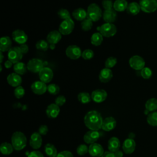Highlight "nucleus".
<instances>
[{
  "mask_svg": "<svg viewBox=\"0 0 157 157\" xmlns=\"http://www.w3.org/2000/svg\"><path fill=\"white\" fill-rule=\"evenodd\" d=\"M13 67L15 72L19 75L25 74L28 70L27 65H26L24 63L21 61L14 64Z\"/></svg>",
  "mask_w": 157,
  "mask_h": 157,
  "instance_id": "31",
  "label": "nucleus"
},
{
  "mask_svg": "<svg viewBox=\"0 0 157 157\" xmlns=\"http://www.w3.org/2000/svg\"><path fill=\"white\" fill-rule=\"evenodd\" d=\"M56 157H74V155L70 151L64 150L59 152Z\"/></svg>",
  "mask_w": 157,
  "mask_h": 157,
  "instance_id": "49",
  "label": "nucleus"
},
{
  "mask_svg": "<svg viewBox=\"0 0 157 157\" xmlns=\"http://www.w3.org/2000/svg\"><path fill=\"white\" fill-rule=\"evenodd\" d=\"M94 56V52L91 49H86L82 52V57L86 60L90 59Z\"/></svg>",
  "mask_w": 157,
  "mask_h": 157,
  "instance_id": "45",
  "label": "nucleus"
},
{
  "mask_svg": "<svg viewBox=\"0 0 157 157\" xmlns=\"http://www.w3.org/2000/svg\"><path fill=\"white\" fill-rule=\"evenodd\" d=\"M12 46V41L9 36H2L0 39V51L2 52H8Z\"/></svg>",
  "mask_w": 157,
  "mask_h": 157,
  "instance_id": "26",
  "label": "nucleus"
},
{
  "mask_svg": "<svg viewBox=\"0 0 157 157\" xmlns=\"http://www.w3.org/2000/svg\"><path fill=\"white\" fill-rule=\"evenodd\" d=\"M19 47H20L21 52L23 53V54L27 53L28 50H29V47H28V45H26V44H23L20 45Z\"/></svg>",
  "mask_w": 157,
  "mask_h": 157,
  "instance_id": "51",
  "label": "nucleus"
},
{
  "mask_svg": "<svg viewBox=\"0 0 157 157\" xmlns=\"http://www.w3.org/2000/svg\"><path fill=\"white\" fill-rule=\"evenodd\" d=\"M147 123L153 126H157V112H152L150 113L147 118Z\"/></svg>",
  "mask_w": 157,
  "mask_h": 157,
  "instance_id": "36",
  "label": "nucleus"
},
{
  "mask_svg": "<svg viewBox=\"0 0 157 157\" xmlns=\"http://www.w3.org/2000/svg\"><path fill=\"white\" fill-rule=\"evenodd\" d=\"M102 6L105 10H110L113 9V2L112 0H103Z\"/></svg>",
  "mask_w": 157,
  "mask_h": 157,
  "instance_id": "46",
  "label": "nucleus"
},
{
  "mask_svg": "<svg viewBox=\"0 0 157 157\" xmlns=\"http://www.w3.org/2000/svg\"><path fill=\"white\" fill-rule=\"evenodd\" d=\"M83 121L85 125L89 129L98 131L102 128L103 119L99 112L96 110H90L85 115Z\"/></svg>",
  "mask_w": 157,
  "mask_h": 157,
  "instance_id": "1",
  "label": "nucleus"
},
{
  "mask_svg": "<svg viewBox=\"0 0 157 157\" xmlns=\"http://www.w3.org/2000/svg\"><path fill=\"white\" fill-rule=\"evenodd\" d=\"M129 64L131 68L136 71L142 70L145 67V62L139 55H133L129 59Z\"/></svg>",
  "mask_w": 157,
  "mask_h": 157,
  "instance_id": "8",
  "label": "nucleus"
},
{
  "mask_svg": "<svg viewBox=\"0 0 157 157\" xmlns=\"http://www.w3.org/2000/svg\"><path fill=\"white\" fill-rule=\"evenodd\" d=\"M103 42V36L100 33H95L91 37V43L94 46L100 45Z\"/></svg>",
  "mask_w": 157,
  "mask_h": 157,
  "instance_id": "34",
  "label": "nucleus"
},
{
  "mask_svg": "<svg viewBox=\"0 0 157 157\" xmlns=\"http://www.w3.org/2000/svg\"><path fill=\"white\" fill-rule=\"evenodd\" d=\"M100 133L98 131L90 130L87 131L83 136V140L87 144H92L95 143L99 138Z\"/></svg>",
  "mask_w": 157,
  "mask_h": 157,
  "instance_id": "16",
  "label": "nucleus"
},
{
  "mask_svg": "<svg viewBox=\"0 0 157 157\" xmlns=\"http://www.w3.org/2000/svg\"><path fill=\"white\" fill-rule=\"evenodd\" d=\"M117 63V59L113 56H110L105 61V67L107 68H112L115 66Z\"/></svg>",
  "mask_w": 157,
  "mask_h": 157,
  "instance_id": "42",
  "label": "nucleus"
},
{
  "mask_svg": "<svg viewBox=\"0 0 157 157\" xmlns=\"http://www.w3.org/2000/svg\"><path fill=\"white\" fill-rule=\"evenodd\" d=\"M134 137V134L132 132H131V133L129 134V138L133 139Z\"/></svg>",
  "mask_w": 157,
  "mask_h": 157,
  "instance_id": "56",
  "label": "nucleus"
},
{
  "mask_svg": "<svg viewBox=\"0 0 157 157\" xmlns=\"http://www.w3.org/2000/svg\"><path fill=\"white\" fill-rule=\"evenodd\" d=\"M44 151L49 157H56L58 153L55 146L50 143H48L45 145Z\"/></svg>",
  "mask_w": 157,
  "mask_h": 157,
  "instance_id": "30",
  "label": "nucleus"
},
{
  "mask_svg": "<svg viewBox=\"0 0 157 157\" xmlns=\"http://www.w3.org/2000/svg\"><path fill=\"white\" fill-rule=\"evenodd\" d=\"M73 17L78 21H83L87 18V12L83 8L79 7L72 12Z\"/></svg>",
  "mask_w": 157,
  "mask_h": 157,
  "instance_id": "27",
  "label": "nucleus"
},
{
  "mask_svg": "<svg viewBox=\"0 0 157 157\" xmlns=\"http://www.w3.org/2000/svg\"><path fill=\"white\" fill-rule=\"evenodd\" d=\"M23 53L19 47H12L7 52L8 59L12 61L13 64L18 63L23 58Z\"/></svg>",
  "mask_w": 157,
  "mask_h": 157,
  "instance_id": "6",
  "label": "nucleus"
},
{
  "mask_svg": "<svg viewBox=\"0 0 157 157\" xmlns=\"http://www.w3.org/2000/svg\"><path fill=\"white\" fill-rule=\"evenodd\" d=\"M145 107L149 112L156 111L157 110V99L153 98L148 99L145 102Z\"/></svg>",
  "mask_w": 157,
  "mask_h": 157,
  "instance_id": "33",
  "label": "nucleus"
},
{
  "mask_svg": "<svg viewBox=\"0 0 157 157\" xmlns=\"http://www.w3.org/2000/svg\"><path fill=\"white\" fill-rule=\"evenodd\" d=\"M87 18L92 21H98L102 17V12L99 6L96 3L90 4L87 8Z\"/></svg>",
  "mask_w": 157,
  "mask_h": 157,
  "instance_id": "3",
  "label": "nucleus"
},
{
  "mask_svg": "<svg viewBox=\"0 0 157 157\" xmlns=\"http://www.w3.org/2000/svg\"><path fill=\"white\" fill-rule=\"evenodd\" d=\"M128 6L126 0H116L113 2V9L116 12H123L126 10Z\"/></svg>",
  "mask_w": 157,
  "mask_h": 157,
  "instance_id": "29",
  "label": "nucleus"
},
{
  "mask_svg": "<svg viewBox=\"0 0 157 157\" xmlns=\"http://www.w3.org/2000/svg\"><path fill=\"white\" fill-rule=\"evenodd\" d=\"M91 99L94 102L96 103H101L106 99L107 97V93L104 90L97 89L91 93Z\"/></svg>",
  "mask_w": 157,
  "mask_h": 157,
  "instance_id": "15",
  "label": "nucleus"
},
{
  "mask_svg": "<svg viewBox=\"0 0 157 157\" xmlns=\"http://www.w3.org/2000/svg\"><path fill=\"white\" fill-rule=\"evenodd\" d=\"M60 112L59 107L55 103H52L49 104L46 109V115L47 116L52 119L56 118Z\"/></svg>",
  "mask_w": 157,
  "mask_h": 157,
  "instance_id": "21",
  "label": "nucleus"
},
{
  "mask_svg": "<svg viewBox=\"0 0 157 157\" xmlns=\"http://www.w3.org/2000/svg\"><path fill=\"white\" fill-rule=\"evenodd\" d=\"M28 157H44V155L40 151L37 150H34L30 152L28 154Z\"/></svg>",
  "mask_w": 157,
  "mask_h": 157,
  "instance_id": "50",
  "label": "nucleus"
},
{
  "mask_svg": "<svg viewBox=\"0 0 157 157\" xmlns=\"http://www.w3.org/2000/svg\"><path fill=\"white\" fill-rule=\"evenodd\" d=\"M48 126L45 124H42V125L40 126L38 129V132L41 136L46 135L48 133Z\"/></svg>",
  "mask_w": 157,
  "mask_h": 157,
  "instance_id": "48",
  "label": "nucleus"
},
{
  "mask_svg": "<svg viewBox=\"0 0 157 157\" xmlns=\"http://www.w3.org/2000/svg\"><path fill=\"white\" fill-rule=\"evenodd\" d=\"M13 94L15 98L17 99H20L24 96L25 94V90L22 86H18L15 88Z\"/></svg>",
  "mask_w": 157,
  "mask_h": 157,
  "instance_id": "40",
  "label": "nucleus"
},
{
  "mask_svg": "<svg viewBox=\"0 0 157 157\" xmlns=\"http://www.w3.org/2000/svg\"><path fill=\"white\" fill-rule=\"evenodd\" d=\"M76 151L78 155H85L88 152V147L85 144H80L77 147Z\"/></svg>",
  "mask_w": 157,
  "mask_h": 157,
  "instance_id": "44",
  "label": "nucleus"
},
{
  "mask_svg": "<svg viewBox=\"0 0 157 157\" xmlns=\"http://www.w3.org/2000/svg\"><path fill=\"white\" fill-rule=\"evenodd\" d=\"M140 75L145 79H148L152 75V71L149 67H145L140 70Z\"/></svg>",
  "mask_w": 157,
  "mask_h": 157,
  "instance_id": "43",
  "label": "nucleus"
},
{
  "mask_svg": "<svg viewBox=\"0 0 157 157\" xmlns=\"http://www.w3.org/2000/svg\"><path fill=\"white\" fill-rule=\"evenodd\" d=\"M116 125L115 119L112 117H108L103 120L101 129L105 131H110L116 127Z\"/></svg>",
  "mask_w": 157,
  "mask_h": 157,
  "instance_id": "19",
  "label": "nucleus"
},
{
  "mask_svg": "<svg viewBox=\"0 0 157 157\" xmlns=\"http://www.w3.org/2000/svg\"><path fill=\"white\" fill-rule=\"evenodd\" d=\"M97 29L99 32L105 37H110L115 35L117 31L116 26L111 23H105L101 26H98Z\"/></svg>",
  "mask_w": 157,
  "mask_h": 157,
  "instance_id": "4",
  "label": "nucleus"
},
{
  "mask_svg": "<svg viewBox=\"0 0 157 157\" xmlns=\"http://www.w3.org/2000/svg\"><path fill=\"white\" fill-rule=\"evenodd\" d=\"M88 153L92 157H101L104 151L102 145L95 142L89 146Z\"/></svg>",
  "mask_w": 157,
  "mask_h": 157,
  "instance_id": "17",
  "label": "nucleus"
},
{
  "mask_svg": "<svg viewBox=\"0 0 157 157\" xmlns=\"http://www.w3.org/2000/svg\"><path fill=\"white\" fill-rule=\"evenodd\" d=\"M93 22L91 20L86 18L81 22L82 29L85 31H88L90 30L93 26Z\"/></svg>",
  "mask_w": 157,
  "mask_h": 157,
  "instance_id": "38",
  "label": "nucleus"
},
{
  "mask_svg": "<svg viewBox=\"0 0 157 157\" xmlns=\"http://www.w3.org/2000/svg\"><path fill=\"white\" fill-rule=\"evenodd\" d=\"M4 66H5V67L6 68H7V69H9V68H10L12 66H13V64H14L12 61H10V60H9V59H7V60H6L5 62H4Z\"/></svg>",
  "mask_w": 157,
  "mask_h": 157,
  "instance_id": "53",
  "label": "nucleus"
},
{
  "mask_svg": "<svg viewBox=\"0 0 157 157\" xmlns=\"http://www.w3.org/2000/svg\"><path fill=\"white\" fill-rule=\"evenodd\" d=\"M36 48L40 51H47L50 48V44L47 40H40L36 44Z\"/></svg>",
  "mask_w": 157,
  "mask_h": 157,
  "instance_id": "37",
  "label": "nucleus"
},
{
  "mask_svg": "<svg viewBox=\"0 0 157 157\" xmlns=\"http://www.w3.org/2000/svg\"><path fill=\"white\" fill-rule=\"evenodd\" d=\"M42 144V139L41 135L38 132H33L29 139V145L34 150L39 148Z\"/></svg>",
  "mask_w": 157,
  "mask_h": 157,
  "instance_id": "18",
  "label": "nucleus"
},
{
  "mask_svg": "<svg viewBox=\"0 0 157 157\" xmlns=\"http://www.w3.org/2000/svg\"><path fill=\"white\" fill-rule=\"evenodd\" d=\"M26 65L28 70L33 73H39L44 67L43 61L39 58L31 59Z\"/></svg>",
  "mask_w": 157,
  "mask_h": 157,
  "instance_id": "9",
  "label": "nucleus"
},
{
  "mask_svg": "<svg viewBox=\"0 0 157 157\" xmlns=\"http://www.w3.org/2000/svg\"><path fill=\"white\" fill-rule=\"evenodd\" d=\"M12 37L15 42L20 45L25 44L28 40L27 34L24 31L21 29H16L13 31L12 34Z\"/></svg>",
  "mask_w": 157,
  "mask_h": 157,
  "instance_id": "14",
  "label": "nucleus"
},
{
  "mask_svg": "<svg viewBox=\"0 0 157 157\" xmlns=\"http://www.w3.org/2000/svg\"><path fill=\"white\" fill-rule=\"evenodd\" d=\"M136 145V142L133 139L128 138L123 142L122 148L126 154H131L134 151Z\"/></svg>",
  "mask_w": 157,
  "mask_h": 157,
  "instance_id": "20",
  "label": "nucleus"
},
{
  "mask_svg": "<svg viewBox=\"0 0 157 157\" xmlns=\"http://www.w3.org/2000/svg\"><path fill=\"white\" fill-rule=\"evenodd\" d=\"M31 89L32 91L37 95H42L47 91V85L42 81H36L31 84Z\"/></svg>",
  "mask_w": 157,
  "mask_h": 157,
  "instance_id": "13",
  "label": "nucleus"
},
{
  "mask_svg": "<svg viewBox=\"0 0 157 157\" xmlns=\"http://www.w3.org/2000/svg\"><path fill=\"white\" fill-rule=\"evenodd\" d=\"M139 6L141 10L150 13L157 10V0H140Z\"/></svg>",
  "mask_w": 157,
  "mask_h": 157,
  "instance_id": "5",
  "label": "nucleus"
},
{
  "mask_svg": "<svg viewBox=\"0 0 157 157\" xmlns=\"http://www.w3.org/2000/svg\"><path fill=\"white\" fill-rule=\"evenodd\" d=\"M82 52L80 48L75 45H71L66 49V56L71 59H77L82 56Z\"/></svg>",
  "mask_w": 157,
  "mask_h": 157,
  "instance_id": "10",
  "label": "nucleus"
},
{
  "mask_svg": "<svg viewBox=\"0 0 157 157\" xmlns=\"http://www.w3.org/2000/svg\"><path fill=\"white\" fill-rule=\"evenodd\" d=\"M61 34L59 31L53 30L50 31L47 36V41L50 44V48L54 49L55 45L61 39Z\"/></svg>",
  "mask_w": 157,
  "mask_h": 157,
  "instance_id": "11",
  "label": "nucleus"
},
{
  "mask_svg": "<svg viewBox=\"0 0 157 157\" xmlns=\"http://www.w3.org/2000/svg\"><path fill=\"white\" fill-rule=\"evenodd\" d=\"M39 77L40 81L47 83H49L53 77V72L48 67H44L39 72Z\"/></svg>",
  "mask_w": 157,
  "mask_h": 157,
  "instance_id": "12",
  "label": "nucleus"
},
{
  "mask_svg": "<svg viewBox=\"0 0 157 157\" xmlns=\"http://www.w3.org/2000/svg\"><path fill=\"white\" fill-rule=\"evenodd\" d=\"M101 157H116V156H115V153L110 151H107L104 153V154Z\"/></svg>",
  "mask_w": 157,
  "mask_h": 157,
  "instance_id": "52",
  "label": "nucleus"
},
{
  "mask_svg": "<svg viewBox=\"0 0 157 157\" xmlns=\"http://www.w3.org/2000/svg\"><path fill=\"white\" fill-rule=\"evenodd\" d=\"M66 101V99L65 98V96H63V95H59L58 96L57 98H56L55 100V103L58 105L59 107L63 105L65 102Z\"/></svg>",
  "mask_w": 157,
  "mask_h": 157,
  "instance_id": "47",
  "label": "nucleus"
},
{
  "mask_svg": "<svg viewBox=\"0 0 157 157\" xmlns=\"http://www.w3.org/2000/svg\"><path fill=\"white\" fill-rule=\"evenodd\" d=\"M140 10L141 9L139 3L136 2H131L128 4V7L126 9V12L130 15H136L140 12Z\"/></svg>",
  "mask_w": 157,
  "mask_h": 157,
  "instance_id": "28",
  "label": "nucleus"
},
{
  "mask_svg": "<svg viewBox=\"0 0 157 157\" xmlns=\"http://www.w3.org/2000/svg\"><path fill=\"white\" fill-rule=\"evenodd\" d=\"M20 75L15 72L10 74L7 77V81L9 85L15 88L20 86V84L22 82V78Z\"/></svg>",
  "mask_w": 157,
  "mask_h": 157,
  "instance_id": "22",
  "label": "nucleus"
},
{
  "mask_svg": "<svg viewBox=\"0 0 157 157\" xmlns=\"http://www.w3.org/2000/svg\"><path fill=\"white\" fill-rule=\"evenodd\" d=\"M107 147L109 151L115 153L119 150L120 147V140L116 137H112L108 140Z\"/></svg>",
  "mask_w": 157,
  "mask_h": 157,
  "instance_id": "25",
  "label": "nucleus"
},
{
  "mask_svg": "<svg viewBox=\"0 0 157 157\" xmlns=\"http://www.w3.org/2000/svg\"><path fill=\"white\" fill-rule=\"evenodd\" d=\"M115 155L116 157H123V153L121 150H118L115 153Z\"/></svg>",
  "mask_w": 157,
  "mask_h": 157,
  "instance_id": "54",
  "label": "nucleus"
},
{
  "mask_svg": "<svg viewBox=\"0 0 157 157\" xmlns=\"http://www.w3.org/2000/svg\"><path fill=\"white\" fill-rule=\"evenodd\" d=\"M74 22L71 18L64 20L59 26V31L63 35H68L74 30Z\"/></svg>",
  "mask_w": 157,
  "mask_h": 157,
  "instance_id": "7",
  "label": "nucleus"
},
{
  "mask_svg": "<svg viewBox=\"0 0 157 157\" xmlns=\"http://www.w3.org/2000/svg\"><path fill=\"white\" fill-rule=\"evenodd\" d=\"M3 58H4V56L2 54V52H0V63H2V61H3Z\"/></svg>",
  "mask_w": 157,
  "mask_h": 157,
  "instance_id": "55",
  "label": "nucleus"
},
{
  "mask_svg": "<svg viewBox=\"0 0 157 157\" xmlns=\"http://www.w3.org/2000/svg\"><path fill=\"white\" fill-rule=\"evenodd\" d=\"M117 12L113 9L110 10H105L102 13V18L104 21L106 23H113L117 18Z\"/></svg>",
  "mask_w": 157,
  "mask_h": 157,
  "instance_id": "24",
  "label": "nucleus"
},
{
  "mask_svg": "<svg viewBox=\"0 0 157 157\" xmlns=\"http://www.w3.org/2000/svg\"><path fill=\"white\" fill-rule=\"evenodd\" d=\"M59 87L55 83H51L47 85V91L52 95H56L59 92Z\"/></svg>",
  "mask_w": 157,
  "mask_h": 157,
  "instance_id": "39",
  "label": "nucleus"
},
{
  "mask_svg": "<svg viewBox=\"0 0 157 157\" xmlns=\"http://www.w3.org/2000/svg\"><path fill=\"white\" fill-rule=\"evenodd\" d=\"M11 144L17 151L23 150L27 144V139L24 133L21 131H15L11 137Z\"/></svg>",
  "mask_w": 157,
  "mask_h": 157,
  "instance_id": "2",
  "label": "nucleus"
},
{
  "mask_svg": "<svg viewBox=\"0 0 157 157\" xmlns=\"http://www.w3.org/2000/svg\"><path fill=\"white\" fill-rule=\"evenodd\" d=\"M13 150L14 148L12 144L7 142H2L0 145V151L2 154L5 155H9L11 154L13 152Z\"/></svg>",
  "mask_w": 157,
  "mask_h": 157,
  "instance_id": "32",
  "label": "nucleus"
},
{
  "mask_svg": "<svg viewBox=\"0 0 157 157\" xmlns=\"http://www.w3.org/2000/svg\"><path fill=\"white\" fill-rule=\"evenodd\" d=\"M78 100L82 104H88L91 100V96L87 92H81L77 96Z\"/></svg>",
  "mask_w": 157,
  "mask_h": 157,
  "instance_id": "35",
  "label": "nucleus"
},
{
  "mask_svg": "<svg viewBox=\"0 0 157 157\" xmlns=\"http://www.w3.org/2000/svg\"><path fill=\"white\" fill-rule=\"evenodd\" d=\"M113 77V73L110 69L105 67L102 69L99 74V79L102 83L109 82Z\"/></svg>",
  "mask_w": 157,
  "mask_h": 157,
  "instance_id": "23",
  "label": "nucleus"
},
{
  "mask_svg": "<svg viewBox=\"0 0 157 157\" xmlns=\"http://www.w3.org/2000/svg\"><path fill=\"white\" fill-rule=\"evenodd\" d=\"M58 17L61 19H63V20L71 18L70 13L66 9H59L58 10Z\"/></svg>",
  "mask_w": 157,
  "mask_h": 157,
  "instance_id": "41",
  "label": "nucleus"
}]
</instances>
